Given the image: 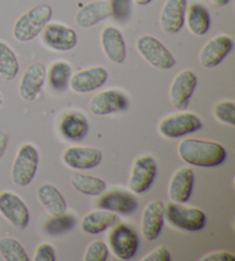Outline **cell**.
<instances>
[{
	"label": "cell",
	"instance_id": "obj_1",
	"mask_svg": "<svg viewBox=\"0 0 235 261\" xmlns=\"http://www.w3.org/2000/svg\"><path fill=\"white\" fill-rule=\"evenodd\" d=\"M180 159L196 167H217L227 158V152L221 144L204 139L186 138L178 145Z\"/></svg>",
	"mask_w": 235,
	"mask_h": 261
},
{
	"label": "cell",
	"instance_id": "obj_2",
	"mask_svg": "<svg viewBox=\"0 0 235 261\" xmlns=\"http://www.w3.org/2000/svg\"><path fill=\"white\" fill-rule=\"evenodd\" d=\"M52 16L53 10L47 4L36 5L16 20L13 27V36L19 42H30L42 34Z\"/></svg>",
	"mask_w": 235,
	"mask_h": 261
},
{
	"label": "cell",
	"instance_id": "obj_3",
	"mask_svg": "<svg viewBox=\"0 0 235 261\" xmlns=\"http://www.w3.org/2000/svg\"><path fill=\"white\" fill-rule=\"evenodd\" d=\"M164 220L170 226L186 231L202 230L207 223V217L202 210L174 201L164 205Z\"/></svg>",
	"mask_w": 235,
	"mask_h": 261
},
{
	"label": "cell",
	"instance_id": "obj_4",
	"mask_svg": "<svg viewBox=\"0 0 235 261\" xmlns=\"http://www.w3.org/2000/svg\"><path fill=\"white\" fill-rule=\"evenodd\" d=\"M108 245L117 259L130 260L137 253L139 238L132 227L117 222L108 232Z\"/></svg>",
	"mask_w": 235,
	"mask_h": 261
},
{
	"label": "cell",
	"instance_id": "obj_5",
	"mask_svg": "<svg viewBox=\"0 0 235 261\" xmlns=\"http://www.w3.org/2000/svg\"><path fill=\"white\" fill-rule=\"evenodd\" d=\"M135 47H137L139 55L155 68L168 70L175 65V59L172 53L154 36H140L135 43Z\"/></svg>",
	"mask_w": 235,
	"mask_h": 261
},
{
	"label": "cell",
	"instance_id": "obj_6",
	"mask_svg": "<svg viewBox=\"0 0 235 261\" xmlns=\"http://www.w3.org/2000/svg\"><path fill=\"white\" fill-rule=\"evenodd\" d=\"M39 153L34 145L25 143L21 145L12 167V181L19 187H25L33 182L37 173Z\"/></svg>",
	"mask_w": 235,
	"mask_h": 261
},
{
	"label": "cell",
	"instance_id": "obj_7",
	"mask_svg": "<svg viewBox=\"0 0 235 261\" xmlns=\"http://www.w3.org/2000/svg\"><path fill=\"white\" fill-rule=\"evenodd\" d=\"M202 128V121L196 114L184 112L164 118L159 123V133L166 138H179Z\"/></svg>",
	"mask_w": 235,
	"mask_h": 261
},
{
	"label": "cell",
	"instance_id": "obj_8",
	"mask_svg": "<svg viewBox=\"0 0 235 261\" xmlns=\"http://www.w3.org/2000/svg\"><path fill=\"white\" fill-rule=\"evenodd\" d=\"M157 173L156 161L151 155H142L134 160L129 177V189L135 195H141L153 186Z\"/></svg>",
	"mask_w": 235,
	"mask_h": 261
},
{
	"label": "cell",
	"instance_id": "obj_9",
	"mask_svg": "<svg viewBox=\"0 0 235 261\" xmlns=\"http://www.w3.org/2000/svg\"><path fill=\"white\" fill-rule=\"evenodd\" d=\"M197 85V76L191 69L175 75L170 87V102L174 109L186 110Z\"/></svg>",
	"mask_w": 235,
	"mask_h": 261
},
{
	"label": "cell",
	"instance_id": "obj_10",
	"mask_svg": "<svg viewBox=\"0 0 235 261\" xmlns=\"http://www.w3.org/2000/svg\"><path fill=\"white\" fill-rule=\"evenodd\" d=\"M42 40L45 46L57 52H67L74 48L78 37L74 29L61 23H48L43 29Z\"/></svg>",
	"mask_w": 235,
	"mask_h": 261
},
{
	"label": "cell",
	"instance_id": "obj_11",
	"mask_svg": "<svg viewBox=\"0 0 235 261\" xmlns=\"http://www.w3.org/2000/svg\"><path fill=\"white\" fill-rule=\"evenodd\" d=\"M0 213L8 222L19 229H24L29 224L28 206L19 196L11 191L0 193Z\"/></svg>",
	"mask_w": 235,
	"mask_h": 261
},
{
	"label": "cell",
	"instance_id": "obj_12",
	"mask_svg": "<svg viewBox=\"0 0 235 261\" xmlns=\"http://www.w3.org/2000/svg\"><path fill=\"white\" fill-rule=\"evenodd\" d=\"M129 99L119 90L109 89L97 93L89 102V109L96 115H108L128 110Z\"/></svg>",
	"mask_w": 235,
	"mask_h": 261
},
{
	"label": "cell",
	"instance_id": "obj_13",
	"mask_svg": "<svg viewBox=\"0 0 235 261\" xmlns=\"http://www.w3.org/2000/svg\"><path fill=\"white\" fill-rule=\"evenodd\" d=\"M233 48V40L226 35H219L211 38L203 45L198 60L204 68H215L220 65Z\"/></svg>",
	"mask_w": 235,
	"mask_h": 261
},
{
	"label": "cell",
	"instance_id": "obj_14",
	"mask_svg": "<svg viewBox=\"0 0 235 261\" xmlns=\"http://www.w3.org/2000/svg\"><path fill=\"white\" fill-rule=\"evenodd\" d=\"M46 67L42 62H34L22 75L19 84L20 97L25 101H34L39 96L46 80Z\"/></svg>",
	"mask_w": 235,
	"mask_h": 261
},
{
	"label": "cell",
	"instance_id": "obj_15",
	"mask_svg": "<svg viewBox=\"0 0 235 261\" xmlns=\"http://www.w3.org/2000/svg\"><path fill=\"white\" fill-rule=\"evenodd\" d=\"M107 80L108 70L101 66H96L71 75L69 87L76 93H87L101 88Z\"/></svg>",
	"mask_w": 235,
	"mask_h": 261
},
{
	"label": "cell",
	"instance_id": "obj_16",
	"mask_svg": "<svg viewBox=\"0 0 235 261\" xmlns=\"http://www.w3.org/2000/svg\"><path fill=\"white\" fill-rule=\"evenodd\" d=\"M62 160L72 169H91L100 165L102 153L96 147L70 146L63 152Z\"/></svg>",
	"mask_w": 235,
	"mask_h": 261
},
{
	"label": "cell",
	"instance_id": "obj_17",
	"mask_svg": "<svg viewBox=\"0 0 235 261\" xmlns=\"http://www.w3.org/2000/svg\"><path fill=\"white\" fill-rule=\"evenodd\" d=\"M99 208L110 211V212L128 215L133 213L138 207V200L133 192L124 190H110L101 193L97 201Z\"/></svg>",
	"mask_w": 235,
	"mask_h": 261
},
{
	"label": "cell",
	"instance_id": "obj_18",
	"mask_svg": "<svg viewBox=\"0 0 235 261\" xmlns=\"http://www.w3.org/2000/svg\"><path fill=\"white\" fill-rule=\"evenodd\" d=\"M164 224V204L159 199L149 201L141 215V232L146 241L153 242L161 235Z\"/></svg>",
	"mask_w": 235,
	"mask_h": 261
},
{
	"label": "cell",
	"instance_id": "obj_19",
	"mask_svg": "<svg viewBox=\"0 0 235 261\" xmlns=\"http://www.w3.org/2000/svg\"><path fill=\"white\" fill-rule=\"evenodd\" d=\"M187 0H165L160 15V25L164 33L174 35L183 29Z\"/></svg>",
	"mask_w": 235,
	"mask_h": 261
},
{
	"label": "cell",
	"instance_id": "obj_20",
	"mask_svg": "<svg viewBox=\"0 0 235 261\" xmlns=\"http://www.w3.org/2000/svg\"><path fill=\"white\" fill-rule=\"evenodd\" d=\"M101 46L106 57L116 65L124 64L126 45L121 31L115 27H106L101 31Z\"/></svg>",
	"mask_w": 235,
	"mask_h": 261
},
{
	"label": "cell",
	"instance_id": "obj_21",
	"mask_svg": "<svg viewBox=\"0 0 235 261\" xmlns=\"http://www.w3.org/2000/svg\"><path fill=\"white\" fill-rule=\"evenodd\" d=\"M194 186V172L192 168L183 167L175 172L169 183V198L174 202L185 204L192 196Z\"/></svg>",
	"mask_w": 235,
	"mask_h": 261
},
{
	"label": "cell",
	"instance_id": "obj_22",
	"mask_svg": "<svg viewBox=\"0 0 235 261\" xmlns=\"http://www.w3.org/2000/svg\"><path fill=\"white\" fill-rule=\"evenodd\" d=\"M58 128L65 138L79 142L87 136L90 124L84 114L79 112H69L62 116Z\"/></svg>",
	"mask_w": 235,
	"mask_h": 261
},
{
	"label": "cell",
	"instance_id": "obj_23",
	"mask_svg": "<svg viewBox=\"0 0 235 261\" xmlns=\"http://www.w3.org/2000/svg\"><path fill=\"white\" fill-rule=\"evenodd\" d=\"M108 17H110L109 4L105 0H97L80 8L75 16V22L82 28H90Z\"/></svg>",
	"mask_w": 235,
	"mask_h": 261
},
{
	"label": "cell",
	"instance_id": "obj_24",
	"mask_svg": "<svg viewBox=\"0 0 235 261\" xmlns=\"http://www.w3.org/2000/svg\"><path fill=\"white\" fill-rule=\"evenodd\" d=\"M119 221L120 218L117 213L100 208L84 215L80 221V228L90 235H97L107 230L108 228H111Z\"/></svg>",
	"mask_w": 235,
	"mask_h": 261
},
{
	"label": "cell",
	"instance_id": "obj_25",
	"mask_svg": "<svg viewBox=\"0 0 235 261\" xmlns=\"http://www.w3.org/2000/svg\"><path fill=\"white\" fill-rule=\"evenodd\" d=\"M37 197L40 204L51 215H58L67 211V201L62 193L53 184L45 183L37 190Z\"/></svg>",
	"mask_w": 235,
	"mask_h": 261
},
{
	"label": "cell",
	"instance_id": "obj_26",
	"mask_svg": "<svg viewBox=\"0 0 235 261\" xmlns=\"http://www.w3.org/2000/svg\"><path fill=\"white\" fill-rule=\"evenodd\" d=\"M187 28L193 35L203 36L210 29V14L207 7L202 4L194 3L189 6L185 16Z\"/></svg>",
	"mask_w": 235,
	"mask_h": 261
},
{
	"label": "cell",
	"instance_id": "obj_27",
	"mask_svg": "<svg viewBox=\"0 0 235 261\" xmlns=\"http://www.w3.org/2000/svg\"><path fill=\"white\" fill-rule=\"evenodd\" d=\"M70 183L75 190L86 196H99L107 189V184L102 178L82 173H72Z\"/></svg>",
	"mask_w": 235,
	"mask_h": 261
},
{
	"label": "cell",
	"instance_id": "obj_28",
	"mask_svg": "<svg viewBox=\"0 0 235 261\" xmlns=\"http://www.w3.org/2000/svg\"><path fill=\"white\" fill-rule=\"evenodd\" d=\"M72 75L71 66L66 61L58 60L53 62L49 66L48 71H46V76L48 80V83L51 88L55 90V91H66L68 85H69V81Z\"/></svg>",
	"mask_w": 235,
	"mask_h": 261
},
{
	"label": "cell",
	"instance_id": "obj_29",
	"mask_svg": "<svg viewBox=\"0 0 235 261\" xmlns=\"http://www.w3.org/2000/svg\"><path fill=\"white\" fill-rule=\"evenodd\" d=\"M19 70L20 64L14 51L0 40V76L5 81H12L19 74Z\"/></svg>",
	"mask_w": 235,
	"mask_h": 261
},
{
	"label": "cell",
	"instance_id": "obj_30",
	"mask_svg": "<svg viewBox=\"0 0 235 261\" xmlns=\"http://www.w3.org/2000/svg\"><path fill=\"white\" fill-rule=\"evenodd\" d=\"M76 226V218L66 212L58 215H51L44 224V230L49 236H60L74 229Z\"/></svg>",
	"mask_w": 235,
	"mask_h": 261
},
{
	"label": "cell",
	"instance_id": "obj_31",
	"mask_svg": "<svg viewBox=\"0 0 235 261\" xmlns=\"http://www.w3.org/2000/svg\"><path fill=\"white\" fill-rule=\"evenodd\" d=\"M0 255L6 261H28L24 247L21 243L13 237L0 238Z\"/></svg>",
	"mask_w": 235,
	"mask_h": 261
},
{
	"label": "cell",
	"instance_id": "obj_32",
	"mask_svg": "<svg viewBox=\"0 0 235 261\" xmlns=\"http://www.w3.org/2000/svg\"><path fill=\"white\" fill-rule=\"evenodd\" d=\"M215 118L229 127L235 125V102L232 100H223L216 103L214 107Z\"/></svg>",
	"mask_w": 235,
	"mask_h": 261
},
{
	"label": "cell",
	"instance_id": "obj_33",
	"mask_svg": "<svg viewBox=\"0 0 235 261\" xmlns=\"http://www.w3.org/2000/svg\"><path fill=\"white\" fill-rule=\"evenodd\" d=\"M110 16L117 22H126L131 14V0H109Z\"/></svg>",
	"mask_w": 235,
	"mask_h": 261
},
{
	"label": "cell",
	"instance_id": "obj_34",
	"mask_svg": "<svg viewBox=\"0 0 235 261\" xmlns=\"http://www.w3.org/2000/svg\"><path fill=\"white\" fill-rule=\"evenodd\" d=\"M109 255V251L105 242L93 241L87 246L84 254L85 261H106Z\"/></svg>",
	"mask_w": 235,
	"mask_h": 261
},
{
	"label": "cell",
	"instance_id": "obj_35",
	"mask_svg": "<svg viewBox=\"0 0 235 261\" xmlns=\"http://www.w3.org/2000/svg\"><path fill=\"white\" fill-rule=\"evenodd\" d=\"M35 261H54L55 260V251L53 246L48 243H43L38 245L35 252L34 256Z\"/></svg>",
	"mask_w": 235,
	"mask_h": 261
},
{
	"label": "cell",
	"instance_id": "obj_36",
	"mask_svg": "<svg viewBox=\"0 0 235 261\" xmlns=\"http://www.w3.org/2000/svg\"><path fill=\"white\" fill-rule=\"evenodd\" d=\"M171 253L165 246H159L143 256L142 261H171Z\"/></svg>",
	"mask_w": 235,
	"mask_h": 261
},
{
	"label": "cell",
	"instance_id": "obj_37",
	"mask_svg": "<svg viewBox=\"0 0 235 261\" xmlns=\"http://www.w3.org/2000/svg\"><path fill=\"white\" fill-rule=\"evenodd\" d=\"M201 261H235V256L228 251H217L204 255Z\"/></svg>",
	"mask_w": 235,
	"mask_h": 261
},
{
	"label": "cell",
	"instance_id": "obj_38",
	"mask_svg": "<svg viewBox=\"0 0 235 261\" xmlns=\"http://www.w3.org/2000/svg\"><path fill=\"white\" fill-rule=\"evenodd\" d=\"M8 145V135L4 132V130H0V159L3 158L4 154L7 150Z\"/></svg>",
	"mask_w": 235,
	"mask_h": 261
},
{
	"label": "cell",
	"instance_id": "obj_39",
	"mask_svg": "<svg viewBox=\"0 0 235 261\" xmlns=\"http://www.w3.org/2000/svg\"><path fill=\"white\" fill-rule=\"evenodd\" d=\"M229 2L230 0H210V3L212 4V5L217 6V7H224L227 5Z\"/></svg>",
	"mask_w": 235,
	"mask_h": 261
},
{
	"label": "cell",
	"instance_id": "obj_40",
	"mask_svg": "<svg viewBox=\"0 0 235 261\" xmlns=\"http://www.w3.org/2000/svg\"><path fill=\"white\" fill-rule=\"evenodd\" d=\"M153 0H134V3L139 6H146L148 4H151Z\"/></svg>",
	"mask_w": 235,
	"mask_h": 261
},
{
	"label": "cell",
	"instance_id": "obj_41",
	"mask_svg": "<svg viewBox=\"0 0 235 261\" xmlns=\"http://www.w3.org/2000/svg\"><path fill=\"white\" fill-rule=\"evenodd\" d=\"M3 101H4V99H3V94L0 93V106L3 105Z\"/></svg>",
	"mask_w": 235,
	"mask_h": 261
}]
</instances>
